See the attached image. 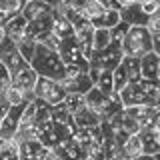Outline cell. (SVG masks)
Returning a JSON list of instances; mask_svg holds the SVG:
<instances>
[{"label": "cell", "instance_id": "37", "mask_svg": "<svg viewBox=\"0 0 160 160\" xmlns=\"http://www.w3.org/2000/svg\"><path fill=\"white\" fill-rule=\"evenodd\" d=\"M128 30H130V26H128L126 22H122V20H120L116 26L110 30V32H112V42H120V44H122V40L128 34Z\"/></svg>", "mask_w": 160, "mask_h": 160}, {"label": "cell", "instance_id": "16", "mask_svg": "<svg viewBox=\"0 0 160 160\" xmlns=\"http://www.w3.org/2000/svg\"><path fill=\"white\" fill-rule=\"evenodd\" d=\"M122 112H124V104H122V100H120V94H112V96L106 98V102L100 108L98 116H100L102 122H112V120L118 118Z\"/></svg>", "mask_w": 160, "mask_h": 160}, {"label": "cell", "instance_id": "50", "mask_svg": "<svg viewBox=\"0 0 160 160\" xmlns=\"http://www.w3.org/2000/svg\"><path fill=\"white\" fill-rule=\"evenodd\" d=\"M4 40H6V30H4V28H0V44H2Z\"/></svg>", "mask_w": 160, "mask_h": 160}, {"label": "cell", "instance_id": "54", "mask_svg": "<svg viewBox=\"0 0 160 160\" xmlns=\"http://www.w3.org/2000/svg\"><path fill=\"white\" fill-rule=\"evenodd\" d=\"M156 2H158V4H160V0H156Z\"/></svg>", "mask_w": 160, "mask_h": 160}, {"label": "cell", "instance_id": "44", "mask_svg": "<svg viewBox=\"0 0 160 160\" xmlns=\"http://www.w3.org/2000/svg\"><path fill=\"white\" fill-rule=\"evenodd\" d=\"M12 16H16V14H10L6 10H0V28H6V24L12 20Z\"/></svg>", "mask_w": 160, "mask_h": 160}, {"label": "cell", "instance_id": "46", "mask_svg": "<svg viewBox=\"0 0 160 160\" xmlns=\"http://www.w3.org/2000/svg\"><path fill=\"white\" fill-rule=\"evenodd\" d=\"M152 52L160 56V34H156V36L152 38Z\"/></svg>", "mask_w": 160, "mask_h": 160}, {"label": "cell", "instance_id": "5", "mask_svg": "<svg viewBox=\"0 0 160 160\" xmlns=\"http://www.w3.org/2000/svg\"><path fill=\"white\" fill-rule=\"evenodd\" d=\"M124 60V50L120 42H112L102 50H94L90 56V66L96 70H116Z\"/></svg>", "mask_w": 160, "mask_h": 160}, {"label": "cell", "instance_id": "2", "mask_svg": "<svg viewBox=\"0 0 160 160\" xmlns=\"http://www.w3.org/2000/svg\"><path fill=\"white\" fill-rule=\"evenodd\" d=\"M152 32L146 26H130L128 34L122 40L124 56L142 58L144 54L152 52Z\"/></svg>", "mask_w": 160, "mask_h": 160}, {"label": "cell", "instance_id": "42", "mask_svg": "<svg viewBox=\"0 0 160 160\" xmlns=\"http://www.w3.org/2000/svg\"><path fill=\"white\" fill-rule=\"evenodd\" d=\"M10 108H12V106H10V102L6 100V96H4V94H0V120L8 114Z\"/></svg>", "mask_w": 160, "mask_h": 160}, {"label": "cell", "instance_id": "52", "mask_svg": "<svg viewBox=\"0 0 160 160\" xmlns=\"http://www.w3.org/2000/svg\"><path fill=\"white\" fill-rule=\"evenodd\" d=\"M84 160H94V158H92V156H86V158H84Z\"/></svg>", "mask_w": 160, "mask_h": 160}, {"label": "cell", "instance_id": "9", "mask_svg": "<svg viewBox=\"0 0 160 160\" xmlns=\"http://www.w3.org/2000/svg\"><path fill=\"white\" fill-rule=\"evenodd\" d=\"M26 108V104H20V106H12L8 110V114L2 118V124H0V138L4 140H14L20 122H22V112Z\"/></svg>", "mask_w": 160, "mask_h": 160}, {"label": "cell", "instance_id": "49", "mask_svg": "<svg viewBox=\"0 0 160 160\" xmlns=\"http://www.w3.org/2000/svg\"><path fill=\"white\" fill-rule=\"evenodd\" d=\"M136 160H156V156H154V154H142V156H138Z\"/></svg>", "mask_w": 160, "mask_h": 160}, {"label": "cell", "instance_id": "53", "mask_svg": "<svg viewBox=\"0 0 160 160\" xmlns=\"http://www.w3.org/2000/svg\"><path fill=\"white\" fill-rule=\"evenodd\" d=\"M158 80H160V64H158Z\"/></svg>", "mask_w": 160, "mask_h": 160}, {"label": "cell", "instance_id": "43", "mask_svg": "<svg viewBox=\"0 0 160 160\" xmlns=\"http://www.w3.org/2000/svg\"><path fill=\"white\" fill-rule=\"evenodd\" d=\"M102 2V6L106 8V10H122V4H120V0H100Z\"/></svg>", "mask_w": 160, "mask_h": 160}, {"label": "cell", "instance_id": "30", "mask_svg": "<svg viewBox=\"0 0 160 160\" xmlns=\"http://www.w3.org/2000/svg\"><path fill=\"white\" fill-rule=\"evenodd\" d=\"M0 160H20V150L14 140L0 138Z\"/></svg>", "mask_w": 160, "mask_h": 160}, {"label": "cell", "instance_id": "25", "mask_svg": "<svg viewBox=\"0 0 160 160\" xmlns=\"http://www.w3.org/2000/svg\"><path fill=\"white\" fill-rule=\"evenodd\" d=\"M4 96H6V100L10 102V106H20V104H28V102L34 100L32 94L24 92V90L18 88L16 84H10V86L4 90Z\"/></svg>", "mask_w": 160, "mask_h": 160}, {"label": "cell", "instance_id": "3", "mask_svg": "<svg viewBox=\"0 0 160 160\" xmlns=\"http://www.w3.org/2000/svg\"><path fill=\"white\" fill-rule=\"evenodd\" d=\"M58 52H60V58L66 64V72H88L90 70V60L84 56V52L78 46L76 38L62 40Z\"/></svg>", "mask_w": 160, "mask_h": 160}, {"label": "cell", "instance_id": "8", "mask_svg": "<svg viewBox=\"0 0 160 160\" xmlns=\"http://www.w3.org/2000/svg\"><path fill=\"white\" fill-rule=\"evenodd\" d=\"M74 38L82 48L84 56L90 60V56L94 54V26L88 18H80L78 22H74Z\"/></svg>", "mask_w": 160, "mask_h": 160}, {"label": "cell", "instance_id": "33", "mask_svg": "<svg viewBox=\"0 0 160 160\" xmlns=\"http://www.w3.org/2000/svg\"><path fill=\"white\" fill-rule=\"evenodd\" d=\"M64 106H66L72 114H76L82 106H86V102H84V94H66V98H64Z\"/></svg>", "mask_w": 160, "mask_h": 160}, {"label": "cell", "instance_id": "31", "mask_svg": "<svg viewBox=\"0 0 160 160\" xmlns=\"http://www.w3.org/2000/svg\"><path fill=\"white\" fill-rule=\"evenodd\" d=\"M16 46L20 50V54H22V58L26 60V62H30V60L34 58L36 48H38V42L34 38H30V36H24L22 40H18V42H16Z\"/></svg>", "mask_w": 160, "mask_h": 160}, {"label": "cell", "instance_id": "28", "mask_svg": "<svg viewBox=\"0 0 160 160\" xmlns=\"http://www.w3.org/2000/svg\"><path fill=\"white\" fill-rule=\"evenodd\" d=\"M106 98H108V96H104V94L100 92V90H98L96 86H92V88H90L86 94H84V102H86V106H88L90 110H94L96 114L100 112V108L104 106Z\"/></svg>", "mask_w": 160, "mask_h": 160}, {"label": "cell", "instance_id": "22", "mask_svg": "<svg viewBox=\"0 0 160 160\" xmlns=\"http://www.w3.org/2000/svg\"><path fill=\"white\" fill-rule=\"evenodd\" d=\"M158 64L160 56L154 52H148L140 58V68H142V78L144 80H158Z\"/></svg>", "mask_w": 160, "mask_h": 160}, {"label": "cell", "instance_id": "36", "mask_svg": "<svg viewBox=\"0 0 160 160\" xmlns=\"http://www.w3.org/2000/svg\"><path fill=\"white\" fill-rule=\"evenodd\" d=\"M112 74H114V90H116V94H118L120 90L126 88L130 82H128V76H126V72H124V68H122V66H118Z\"/></svg>", "mask_w": 160, "mask_h": 160}, {"label": "cell", "instance_id": "21", "mask_svg": "<svg viewBox=\"0 0 160 160\" xmlns=\"http://www.w3.org/2000/svg\"><path fill=\"white\" fill-rule=\"evenodd\" d=\"M6 36L12 38L14 42H18V40H22L24 36H28V20L22 16V14H16V16H12V20L6 24Z\"/></svg>", "mask_w": 160, "mask_h": 160}, {"label": "cell", "instance_id": "1", "mask_svg": "<svg viewBox=\"0 0 160 160\" xmlns=\"http://www.w3.org/2000/svg\"><path fill=\"white\" fill-rule=\"evenodd\" d=\"M30 64L36 70L38 76H46V78H54V80H62L66 76V64L60 58V52L52 48H46L42 44H38Z\"/></svg>", "mask_w": 160, "mask_h": 160}, {"label": "cell", "instance_id": "55", "mask_svg": "<svg viewBox=\"0 0 160 160\" xmlns=\"http://www.w3.org/2000/svg\"><path fill=\"white\" fill-rule=\"evenodd\" d=\"M0 124H2V120H0Z\"/></svg>", "mask_w": 160, "mask_h": 160}, {"label": "cell", "instance_id": "48", "mask_svg": "<svg viewBox=\"0 0 160 160\" xmlns=\"http://www.w3.org/2000/svg\"><path fill=\"white\" fill-rule=\"evenodd\" d=\"M144 0H120V4L122 6H130V4H142Z\"/></svg>", "mask_w": 160, "mask_h": 160}, {"label": "cell", "instance_id": "4", "mask_svg": "<svg viewBox=\"0 0 160 160\" xmlns=\"http://www.w3.org/2000/svg\"><path fill=\"white\" fill-rule=\"evenodd\" d=\"M66 88L62 86L60 80L54 78H46V76H38L36 88H34V98H40L44 102H48L50 106H58L64 102L66 98Z\"/></svg>", "mask_w": 160, "mask_h": 160}, {"label": "cell", "instance_id": "24", "mask_svg": "<svg viewBox=\"0 0 160 160\" xmlns=\"http://www.w3.org/2000/svg\"><path fill=\"white\" fill-rule=\"evenodd\" d=\"M122 154L128 160H136L138 156H142V154H144V146H142V138H140V134H132V136H128L126 140H124Z\"/></svg>", "mask_w": 160, "mask_h": 160}, {"label": "cell", "instance_id": "26", "mask_svg": "<svg viewBox=\"0 0 160 160\" xmlns=\"http://www.w3.org/2000/svg\"><path fill=\"white\" fill-rule=\"evenodd\" d=\"M120 66L124 68L128 76V82H140L142 80V68H140V58L134 56H124V60L120 62Z\"/></svg>", "mask_w": 160, "mask_h": 160}, {"label": "cell", "instance_id": "40", "mask_svg": "<svg viewBox=\"0 0 160 160\" xmlns=\"http://www.w3.org/2000/svg\"><path fill=\"white\" fill-rule=\"evenodd\" d=\"M142 10L148 14V16H152V14H156L160 10V4L156 2V0H144V2H142Z\"/></svg>", "mask_w": 160, "mask_h": 160}, {"label": "cell", "instance_id": "47", "mask_svg": "<svg viewBox=\"0 0 160 160\" xmlns=\"http://www.w3.org/2000/svg\"><path fill=\"white\" fill-rule=\"evenodd\" d=\"M42 2L50 4L52 8H58V6H62V4H64V0H42Z\"/></svg>", "mask_w": 160, "mask_h": 160}, {"label": "cell", "instance_id": "13", "mask_svg": "<svg viewBox=\"0 0 160 160\" xmlns=\"http://www.w3.org/2000/svg\"><path fill=\"white\" fill-rule=\"evenodd\" d=\"M120 18H122V22H126L128 26H146L148 24V14L142 10V4L122 6V10H120Z\"/></svg>", "mask_w": 160, "mask_h": 160}, {"label": "cell", "instance_id": "51", "mask_svg": "<svg viewBox=\"0 0 160 160\" xmlns=\"http://www.w3.org/2000/svg\"><path fill=\"white\" fill-rule=\"evenodd\" d=\"M154 156H156V160H160V152H158V154H154Z\"/></svg>", "mask_w": 160, "mask_h": 160}, {"label": "cell", "instance_id": "32", "mask_svg": "<svg viewBox=\"0 0 160 160\" xmlns=\"http://www.w3.org/2000/svg\"><path fill=\"white\" fill-rule=\"evenodd\" d=\"M112 44V32L108 28H94V50H102Z\"/></svg>", "mask_w": 160, "mask_h": 160}, {"label": "cell", "instance_id": "12", "mask_svg": "<svg viewBox=\"0 0 160 160\" xmlns=\"http://www.w3.org/2000/svg\"><path fill=\"white\" fill-rule=\"evenodd\" d=\"M36 82H38V74H36V70L32 68V64H26V66L20 68L16 74H12V84H16L18 88H22L24 92L32 94V96H34Z\"/></svg>", "mask_w": 160, "mask_h": 160}, {"label": "cell", "instance_id": "11", "mask_svg": "<svg viewBox=\"0 0 160 160\" xmlns=\"http://www.w3.org/2000/svg\"><path fill=\"white\" fill-rule=\"evenodd\" d=\"M118 94H120V100H122L124 108L148 104V96H146V92H144V88L140 86V82H130L128 86L122 88Z\"/></svg>", "mask_w": 160, "mask_h": 160}, {"label": "cell", "instance_id": "14", "mask_svg": "<svg viewBox=\"0 0 160 160\" xmlns=\"http://www.w3.org/2000/svg\"><path fill=\"white\" fill-rule=\"evenodd\" d=\"M18 150H20V160H42L50 148H46L38 138H34V140L20 142Z\"/></svg>", "mask_w": 160, "mask_h": 160}, {"label": "cell", "instance_id": "39", "mask_svg": "<svg viewBox=\"0 0 160 160\" xmlns=\"http://www.w3.org/2000/svg\"><path fill=\"white\" fill-rule=\"evenodd\" d=\"M146 28L152 32V36H156V34H160V10L156 14H152V16H148V24Z\"/></svg>", "mask_w": 160, "mask_h": 160}, {"label": "cell", "instance_id": "34", "mask_svg": "<svg viewBox=\"0 0 160 160\" xmlns=\"http://www.w3.org/2000/svg\"><path fill=\"white\" fill-rule=\"evenodd\" d=\"M104 8L102 6V2L100 0H90V2L84 6V10H82V14H84V18H88V20H94V18H98L100 14L104 12Z\"/></svg>", "mask_w": 160, "mask_h": 160}, {"label": "cell", "instance_id": "7", "mask_svg": "<svg viewBox=\"0 0 160 160\" xmlns=\"http://www.w3.org/2000/svg\"><path fill=\"white\" fill-rule=\"evenodd\" d=\"M0 62L8 68L10 74H16L20 68H24L26 64H30V62H26V60L22 58L16 42H14L12 38H8V36H6V40H4L2 44H0Z\"/></svg>", "mask_w": 160, "mask_h": 160}, {"label": "cell", "instance_id": "29", "mask_svg": "<svg viewBox=\"0 0 160 160\" xmlns=\"http://www.w3.org/2000/svg\"><path fill=\"white\" fill-rule=\"evenodd\" d=\"M112 72H114V70H102L100 78L96 80V84H94L104 96H112V94H116V90H114V74Z\"/></svg>", "mask_w": 160, "mask_h": 160}, {"label": "cell", "instance_id": "15", "mask_svg": "<svg viewBox=\"0 0 160 160\" xmlns=\"http://www.w3.org/2000/svg\"><path fill=\"white\" fill-rule=\"evenodd\" d=\"M52 12H54V8L50 6V4L42 2V0H28V2L24 4V8H22L20 14H22L28 22H32V20L44 18V16H48V14H52Z\"/></svg>", "mask_w": 160, "mask_h": 160}, {"label": "cell", "instance_id": "41", "mask_svg": "<svg viewBox=\"0 0 160 160\" xmlns=\"http://www.w3.org/2000/svg\"><path fill=\"white\" fill-rule=\"evenodd\" d=\"M90 2V0H64V6H68V8H74V10H80L82 12L84 6Z\"/></svg>", "mask_w": 160, "mask_h": 160}, {"label": "cell", "instance_id": "45", "mask_svg": "<svg viewBox=\"0 0 160 160\" xmlns=\"http://www.w3.org/2000/svg\"><path fill=\"white\" fill-rule=\"evenodd\" d=\"M42 160H62V158H60V154L56 152V148H50L48 152H46V156H44Z\"/></svg>", "mask_w": 160, "mask_h": 160}, {"label": "cell", "instance_id": "19", "mask_svg": "<svg viewBox=\"0 0 160 160\" xmlns=\"http://www.w3.org/2000/svg\"><path fill=\"white\" fill-rule=\"evenodd\" d=\"M56 152L60 154L62 160H84L86 158V154L82 152V148L78 146V142L74 140V136L62 140V142L56 146Z\"/></svg>", "mask_w": 160, "mask_h": 160}, {"label": "cell", "instance_id": "27", "mask_svg": "<svg viewBox=\"0 0 160 160\" xmlns=\"http://www.w3.org/2000/svg\"><path fill=\"white\" fill-rule=\"evenodd\" d=\"M120 20H122V18H120V12H118V10H104L98 18L90 20V22H92L94 28H108V30H112L120 22Z\"/></svg>", "mask_w": 160, "mask_h": 160}, {"label": "cell", "instance_id": "18", "mask_svg": "<svg viewBox=\"0 0 160 160\" xmlns=\"http://www.w3.org/2000/svg\"><path fill=\"white\" fill-rule=\"evenodd\" d=\"M52 32L56 34L60 40L74 38V24L60 12L58 8H54V22H52Z\"/></svg>", "mask_w": 160, "mask_h": 160}, {"label": "cell", "instance_id": "23", "mask_svg": "<svg viewBox=\"0 0 160 160\" xmlns=\"http://www.w3.org/2000/svg\"><path fill=\"white\" fill-rule=\"evenodd\" d=\"M74 122H76L78 128H96L102 124V120H100V116L94 110H90L88 106H82L74 114Z\"/></svg>", "mask_w": 160, "mask_h": 160}, {"label": "cell", "instance_id": "6", "mask_svg": "<svg viewBox=\"0 0 160 160\" xmlns=\"http://www.w3.org/2000/svg\"><path fill=\"white\" fill-rule=\"evenodd\" d=\"M52 122L56 126L58 134L62 136V140L72 138L74 134L78 132V126L74 122V114L64 106V104H58V106H52Z\"/></svg>", "mask_w": 160, "mask_h": 160}, {"label": "cell", "instance_id": "20", "mask_svg": "<svg viewBox=\"0 0 160 160\" xmlns=\"http://www.w3.org/2000/svg\"><path fill=\"white\" fill-rule=\"evenodd\" d=\"M38 140L46 148H56L58 144L62 142V136L58 134V130H56V126H54L52 120H48L46 124L38 126Z\"/></svg>", "mask_w": 160, "mask_h": 160}, {"label": "cell", "instance_id": "10", "mask_svg": "<svg viewBox=\"0 0 160 160\" xmlns=\"http://www.w3.org/2000/svg\"><path fill=\"white\" fill-rule=\"evenodd\" d=\"M60 82H62V86L66 88L68 94H86L94 86L88 72H66V76Z\"/></svg>", "mask_w": 160, "mask_h": 160}, {"label": "cell", "instance_id": "35", "mask_svg": "<svg viewBox=\"0 0 160 160\" xmlns=\"http://www.w3.org/2000/svg\"><path fill=\"white\" fill-rule=\"evenodd\" d=\"M28 0H0V10H6L10 14H20Z\"/></svg>", "mask_w": 160, "mask_h": 160}, {"label": "cell", "instance_id": "17", "mask_svg": "<svg viewBox=\"0 0 160 160\" xmlns=\"http://www.w3.org/2000/svg\"><path fill=\"white\" fill-rule=\"evenodd\" d=\"M52 22H54V12L48 14V16H44V18L28 22V36L34 38L36 42H40L44 36H48V34L52 32Z\"/></svg>", "mask_w": 160, "mask_h": 160}, {"label": "cell", "instance_id": "38", "mask_svg": "<svg viewBox=\"0 0 160 160\" xmlns=\"http://www.w3.org/2000/svg\"><path fill=\"white\" fill-rule=\"evenodd\" d=\"M38 44H42V46H46V48H52V50H58V48H60V44H62V40H60L54 32H50L48 36H44Z\"/></svg>", "mask_w": 160, "mask_h": 160}]
</instances>
